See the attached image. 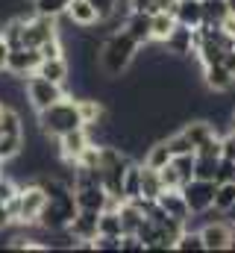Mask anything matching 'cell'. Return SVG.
Returning <instances> with one entry per match:
<instances>
[{"label":"cell","instance_id":"cell-28","mask_svg":"<svg viewBox=\"0 0 235 253\" xmlns=\"http://www.w3.org/2000/svg\"><path fill=\"white\" fill-rule=\"evenodd\" d=\"M18 191H21V183H18L12 174L3 171V174H0V200H3V203H12V200L18 197Z\"/></svg>","mask_w":235,"mask_h":253},{"label":"cell","instance_id":"cell-9","mask_svg":"<svg viewBox=\"0 0 235 253\" xmlns=\"http://www.w3.org/2000/svg\"><path fill=\"white\" fill-rule=\"evenodd\" d=\"M165 50L176 56V59H185V56H194V27H185V24H176L174 33L165 39Z\"/></svg>","mask_w":235,"mask_h":253},{"label":"cell","instance_id":"cell-26","mask_svg":"<svg viewBox=\"0 0 235 253\" xmlns=\"http://www.w3.org/2000/svg\"><path fill=\"white\" fill-rule=\"evenodd\" d=\"M174 251H206V245H203V236H200V230H182V236L176 239Z\"/></svg>","mask_w":235,"mask_h":253},{"label":"cell","instance_id":"cell-2","mask_svg":"<svg viewBox=\"0 0 235 253\" xmlns=\"http://www.w3.org/2000/svg\"><path fill=\"white\" fill-rule=\"evenodd\" d=\"M36 124L47 138H59V135H65V132H71L77 126H85V121L79 115V100L68 94V97L56 100L53 106L36 112Z\"/></svg>","mask_w":235,"mask_h":253},{"label":"cell","instance_id":"cell-3","mask_svg":"<svg viewBox=\"0 0 235 253\" xmlns=\"http://www.w3.org/2000/svg\"><path fill=\"white\" fill-rule=\"evenodd\" d=\"M44 206H47V191L41 189L36 180L21 183L18 197L9 203L12 218H15V224H18V227H39V218H41Z\"/></svg>","mask_w":235,"mask_h":253},{"label":"cell","instance_id":"cell-18","mask_svg":"<svg viewBox=\"0 0 235 253\" xmlns=\"http://www.w3.org/2000/svg\"><path fill=\"white\" fill-rule=\"evenodd\" d=\"M77 100H79V115H82L85 126L103 124L109 118V112H106V106H103L100 97H77Z\"/></svg>","mask_w":235,"mask_h":253},{"label":"cell","instance_id":"cell-12","mask_svg":"<svg viewBox=\"0 0 235 253\" xmlns=\"http://www.w3.org/2000/svg\"><path fill=\"white\" fill-rule=\"evenodd\" d=\"M203 83H206V88H212V91H233L235 88V74H230V68L224 62H215V65H206V68H203Z\"/></svg>","mask_w":235,"mask_h":253},{"label":"cell","instance_id":"cell-34","mask_svg":"<svg viewBox=\"0 0 235 253\" xmlns=\"http://www.w3.org/2000/svg\"><path fill=\"white\" fill-rule=\"evenodd\" d=\"M129 3H132V12H147V15L156 12V0H129Z\"/></svg>","mask_w":235,"mask_h":253},{"label":"cell","instance_id":"cell-19","mask_svg":"<svg viewBox=\"0 0 235 253\" xmlns=\"http://www.w3.org/2000/svg\"><path fill=\"white\" fill-rule=\"evenodd\" d=\"M182 132L191 138V144H194V147H200V144H203V141H209L218 129H215V124H212L209 118H194V121H185V124H182Z\"/></svg>","mask_w":235,"mask_h":253},{"label":"cell","instance_id":"cell-1","mask_svg":"<svg viewBox=\"0 0 235 253\" xmlns=\"http://www.w3.org/2000/svg\"><path fill=\"white\" fill-rule=\"evenodd\" d=\"M138 50H141V44H138L123 27L115 30V33H109V36L103 39V47H100V74H103L106 80H120V77L132 68Z\"/></svg>","mask_w":235,"mask_h":253},{"label":"cell","instance_id":"cell-16","mask_svg":"<svg viewBox=\"0 0 235 253\" xmlns=\"http://www.w3.org/2000/svg\"><path fill=\"white\" fill-rule=\"evenodd\" d=\"M123 30H126V33H129L141 47L153 42V36H150V15H147V12H132V15L126 18Z\"/></svg>","mask_w":235,"mask_h":253},{"label":"cell","instance_id":"cell-27","mask_svg":"<svg viewBox=\"0 0 235 253\" xmlns=\"http://www.w3.org/2000/svg\"><path fill=\"white\" fill-rule=\"evenodd\" d=\"M168 138V147H171V153L174 156H182V153H197V147L191 144V138L179 129V132H171V135H165Z\"/></svg>","mask_w":235,"mask_h":253},{"label":"cell","instance_id":"cell-6","mask_svg":"<svg viewBox=\"0 0 235 253\" xmlns=\"http://www.w3.org/2000/svg\"><path fill=\"white\" fill-rule=\"evenodd\" d=\"M200 236H203L206 251H233L235 224L233 221H224V218H212V221H206L200 227Z\"/></svg>","mask_w":235,"mask_h":253},{"label":"cell","instance_id":"cell-30","mask_svg":"<svg viewBox=\"0 0 235 253\" xmlns=\"http://www.w3.org/2000/svg\"><path fill=\"white\" fill-rule=\"evenodd\" d=\"M88 3L97 9V15H100V24L112 18V12H115V6H118V0H88Z\"/></svg>","mask_w":235,"mask_h":253},{"label":"cell","instance_id":"cell-23","mask_svg":"<svg viewBox=\"0 0 235 253\" xmlns=\"http://www.w3.org/2000/svg\"><path fill=\"white\" fill-rule=\"evenodd\" d=\"M233 203H235V180H224V183H218V194H215V212H218V215H224Z\"/></svg>","mask_w":235,"mask_h":253},{"label":"cell","instance_id":"cell-13","mask_svg":"<svg viewBox=\"0 0 235 253\" xmlns=\"http://www.w3.org/2000/svg\"><path fill=\"white\" fill-rule=\"evenodd\" d=\"M174 15H176V24H185V27H194V30L206 24L203 0H176Z\"/></svg>","mask_w":235,"mask_h":253},{"label":"cell","instance_id":"cell-11","mask_svg":"<svg viewBox=\"0 0 235 253\" xmlns=\"http://www.w3.org/2000/svg\"><path fill=\"white\" fill-rule=\"evenodd\" d=\"M65 18H68L74 27H79V30H91V27L100 24V15H97V9H94L88 0H71Z\"/></svg>","mask_w":235,"mask_h":253},{"label":"cell","instance_id":"cell-17","mask_svg":"<svg viewBox=\"0 0 235 253\" xmlns=\"http://www.w3.org/2000/svg\"><path fill=\"white\" fill-rule=\"evenodd\" d=\"M36 74H41V77H47V80H53V83L68 85L71 62H68L65 56H50V59H41V65H39V71H36Z\"/></svg>","mask_w":235,"mask_h":253},{"label":"cell","instance_id":"cell-24","mask_svg":"<svg viewBox=\"0 0 235 253\" xmlns=\"http://www.w3.org/2000/svg\"><path fill=\"white\" fill-rule=\"evenodd\" d=\"M203 12H206V24L221 27L224 18L230 15V6H227V0H203Z\"/></svg>","mask_w":235,"mask_h":253},{"label":"cell","instance_id":"cell-38","mask_svg":"<svg viewBox=\"0 0 235 253\" xmlns=\"http://www.w3.org/2000/svg\"><path fill=\"white\" fill-rule=\"evenodd\" d=\"M230 126L235 129V106H233V115H230Z\"/></svg>","mask_w":235,"mask_h":253},{"label":"cell","instance_id":"cell-35","mask_svg":"<svg viewBox=\"0 0 235 253\" xmlns=\"http://www.w3.org/2000/svg\"><path fill=\"white\" fill-rule=\"evenodd\" d=\"M9 53H12V47H9V42L3 39V33H0V71H6V62H9Z\"/></svg>","mask_w":235,"mask_h":253},{"label":"cell","instance_id":"cell-41","mask_svg":"<svg viewBox=\"0 0 235 253\" xmlns=\"http://www.w3.org/2000/svg\"><path fill=\"white\" fill-rule=\"evenodd\" d=\"M0 115H3V103H0Z\"/></svg>","mask_w":235,"mask_h":253},{"label":"cell","instance_id":"cell-4","mask_svg":"<svg viewBox=\"0 0 235 253\" xmlns=\"http://www.w3.org/2000/svg\"><path fill=\"white\" fill-rule=\"evenodd\" d=\"M24 88H27V103H30L33 112H41V109L53 106L56 100L68 97V85L53 83V80H47V77H41V74L27 77V80H24Z\"/></svg>","mask_w":235,"mask_h":253},{"label":"cell","instance_id":"cell-10","mask_svg":"<svg viewBox=\"0 0 235 253\" xmlns=\"http://www.w3.org/2000/svg\"><path fill=\"white\" fill-rule=\"evenodd\" d=\"M156 203L162 206V212H165V215H171V218H176V221L188 224L191 209H188V200H185L182 189H165L159 197H156Z\"/></svg>","mask_w":235,"mask_h":253},{"label":"cell","instance_id":"cell-25","mask_svg":"<svg viewBox=\"0 0 235 253\" xmlns=\"http://www.w3.org/2000/svg\"><path fill=\"white\" fill-rule=\"evenodd\" d=\"M71 0H33V9L39 15H50V18H62L68 12Z\"/></svg>","mask_w":235,"mask_h":253},{"label":"cell","instance_id":"cell-36","mask_svg":"<svg viewBox=\"0 0 235 253\" xmlns=\"http://www.w3.org/2000/svg\"><path fill=\"white\" fill-rule=\"evenodd\" d=\"M221 27H224V33H227V36H233V39H235V12H230V15L224 18V24H221Z\"/></svg>","mask_w":235,"mask_h":253},{"label":"cell","instance_id":"cell-39","mask_svg":"<svg viewBox=\"0 0 235 253\" xmlns=\"http://www.w3.org/2000/svg\"><path fill=\"white\" fill-rule=\"evenodd\" d=\"M227 6H230V12H235V0H227Z\"/></svg>","mask_w":235,"mask_h":253},{"label":"cell","instance_id":"cell-37","mask_svg":"<svg viewBox=\"0 0 235 253\" xmlns=\"http://www.w3.org/2000/svg\"><path fill=\"white\" fill-rule=\"evenodd\" d=\"M224 218H227V221H233V224H235V203L230 206V209H227V212H224Z\"/></svg>","mask_w":235,"mask_h":253},{"label":"cell","instance_id":"cell-5","mask_svg":"<svg viewBox=\"0 0 235 253\" xmlns=\"http://www.w3.org/2000/svg\"><path fill=\"white\" fill-rule=\"evenodd\" d=\"M182 194H185V200H188L191 215H206V212L215 209L218 180H200V177H194V180H188V183L182 186Z\"/></svg>","mask_w":235,"mask_h":253},{"label":"cell","instance_id":"cell-15","mask_svg":"<svg viewBox=\"0 0 235 253\" xmlns=\"http://www.w3.org/2000/svg\"><path fill=\"white\" fill-rule=\"evenodd\" d=\"M174 27H176V15H174V12L159 9V12H153V15H150V36H153V42H156V44H165V39L174 33Z\"/></svg>","mask_w":235,"mask_h":253},{"label":"cell","instance_id":"cell-22","mask_svg":"<svg viewBox=\"0 0 235 253\" xmlns=\"http://www.w3.org/2000/svg\"><path fill=\"white\" fill-rule=\"evenodd\" d=\"M221 159H224V156H200V153H197L194 177H200V180H218V171H221Z\"/></svg>","mask_w":235,"mask_h":253},{"label":"cell","instance_id":"cell-8","mask_svg":"<svg viewBox=\"0 0 235 253\" xmlns=\"http://www.w3.org/2000/svg\"><path fill=\"white\" fill-rule=\"evenodd\" d=\"M56 144H59V147H56V150H59V159H65V162L77 165L79 153L91 144V135H88V129H85V126H77V129H71V132L59 135Z\"/></svg>","mask_w":235,"mask_h":253},{"label":"cell","instance_id":"cell-32","mask_svg":"<svg viewBox=\"0 0 235 253\" xmlns=\"http://www.w3.org/2000/svg\"><path fill=\"white\" fill-rule=\"evenodd\" d=\"M221 141H224V159H233L235 162V129L233 126H230V132L221 135Z\"/></svg>","mask_w":235,"mask_h":253},{"label":"cell","instance_id":"cell-29","mask_svg":"<svg viewBox=\"0 0 235 253\" xmlns=\"http://www.w3.org/2000/svg\"><path fill=\"white\" fill-rule=\"evenodd\" d=\"M159 174H162V183H165V189H182V177L176 174L174 165H165Z\"/></svg>","mask_w":235,"mask_h":253},{"label":"cell","instance_id":"cell-40","mask_svg":"<svg viewBox=\"0 0 235 253\" xmlns=\"http://www.w3.org/2000/svg\"><path fill=\"white\" fill-rule=\"evenodd\" d=\"M3 165H6V162H3V159H0V174H3Z\"/></svg>","mask_w":235,"mask_h":253},{"label":"cell","instance_id":"cell-20","mask_svg":"<svg viewBox=\"0 0 235 253\" xmlns=\"http://www.w3.org/2000/svg\"><path fill=\"white\" fill-rule=\"evenodd\" d=\"M162 191H165L162 174H159L156 168H147V165L141 162V197H147V200H156Z\"/></svg>","mask_w":235,"mask_h":253},{"label":"cell","instance_id":"cell-14","mask_svg":"<svg viewBox=\"0 0 235 253\" xmlns=\"http://www.w3.org/2000/svg\"><path fill=\"white\" fill-rule=\"evenodd\" d=\"M171 159H174V153H171V147H168V138H153V141L147 144L144 156H141V162H144L147 168H156V171H162L165 165H171Z\"/></svg>","mask_w":235,"mask_h":253},{"label":"cell","instance_id":"cell-21","mask_svg":"<svg viewBox=\"0 0 235 253\" xmlns=\"http://www.w3.org/2000/svg\"><path fill=\"white\" fill-rule=\"evenodd\" d=\"M123 197H126V200H138V197H141V159H135V162L126 168V177H123Z\"/></svg>","mask_w":235,"mask_h":253},{"label":"cell","instance_id":"cell-33","mask_svg":"<svg viewBox=\"0 0 235 253\" xmlns=\"http://www.w3.org/2000/svg\"><path fill=\"white\" fill-rule=\"evenodd\" d=\"M9 227H15V218H12L9 203H3V200H0V230H9Z\"/></svg>","mask_w":235,"mask_h":253},{"label":"cell","instance_id":"cell-31","mask_svg":"<svg viewBox=\"0 0 235 253\" xmlns=\"http://www.w3.org/2000/svg\"><path fill=\"white\" fill-rule=\"evenodd\" d=\"M94 251H120V236H97Z\"/></svg>","mask_w":235,"mask_h":253},{"label":"cell","instance_id":"cell-7","mask_svg":"<svg viewBox=\"0 0 235 253\" xmlns=\"http://www.w3.org/2000/svg\"><path fill=\"white\" fill-rule=\"evenodd\" d=\"M39 65H41L39 47H12L9 62H6V71H9L12 77H18V80H27V77H33V74L39 71Z\"/></svg>","mask_w":235,"mask_h":253}]
</instances>
